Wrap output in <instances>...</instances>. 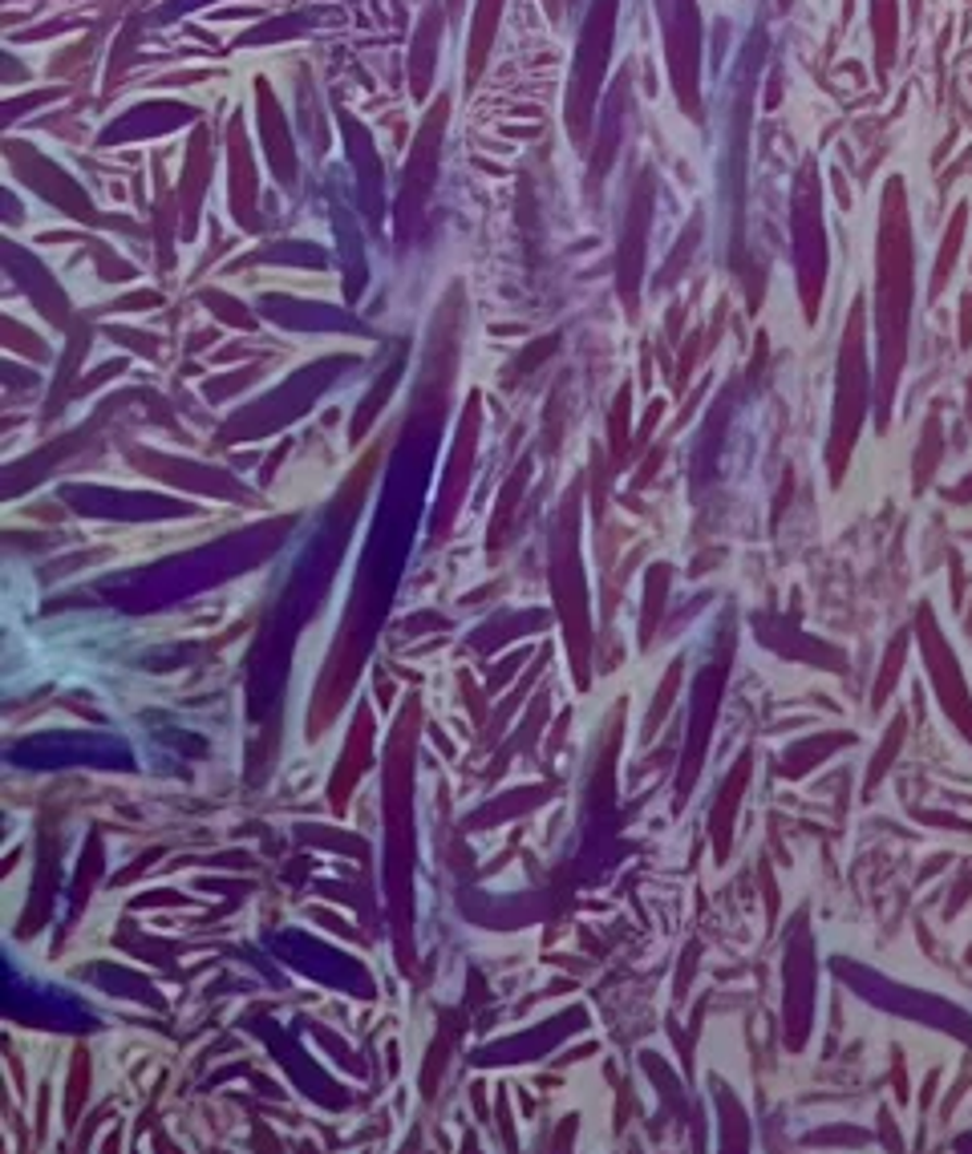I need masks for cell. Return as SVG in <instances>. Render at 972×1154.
<instances>
[{"instance_id":"cell-4","label":"cell","mask_w":972,"mask_h":1154,"mask_svg":"<svg viewBox=\"0 0 972 1154\" xmlns=\"http://www.w3.org/2000/svg\"><path fill=\"white\" fill-rule=\"evenodd\" d=\"M499 16H502V0H478L474 4V25H471V53H466V86L478 81L486 58H490V45L499 33Z\"/></svg>"},{"instance_id":"cell-6","label":"cell","mask_w":972,"mask_h":1154,"mask_svg":"<svg viewBox=\"0 0 972 1154\" xmlns=\"http://www.w3.org/2000/svg\"><path fill=\"white\" fill-rule=\"evenodd\" d=\"M446 9H450V13H458V9H462V0H446Z\"/></svg>"},{"instance_id":"cell-2","label":"cell","mask_w":972,"mask_h":1154,"mask_svg":"<svg viewBox=\"0 0 972 1154\" xmlns=\"http://www.w3.org/2000/svg\"><path fill=\"white\" fill-rule=\"evenodd\" d=\"M664 9V33H669V61H673V81L677 93H685V102L693 98L697 86V16H693V0H661Z\"/></svg>"},{"instance_id":"cell-5","label":"cell","mask_w":972,"mask_h":1154,"mask_svg":"<svg viewBox=\"0 0 972 1154\" xmlns=\"http://www.w3.org/2000/svg\"><path fill=\"white\" fill-rule=\"evenodd\" d=\"M871 33H875L880 65H887L896 53V0H871Z\"/></svg>"},{"instance_id":"cell-3","label":"cell","mask_w":972,"mask_h":1154,"mask_svg":"<svg viewBox=\"0 0 972 1154\" xmlns=\"http://www.w3.org/2000/svg\"><path fill=\"white\" fill-rule=\"evenodd\" d=\"M438 33H443V9L429 4L418 29H413V49H410V74H413V93L422 98L434 81V61H438Z\"/></svg>"},{"instance_id":"cell-1","label":"cell","mask_w":972,"mask_h":1154,"mask_svg":"<svg viewBox=\"0 0 972 1154\" xmlns=\"http://www.w3.org/2000/svg\"><path fill=\"white\" fill-rule=\"evenodd\" d=\"M612 25H616V0H596L588 21H584V33H580V53H575V74H572V126L575 130H580V118H588V105H591V98H596L600 74H605Z\"/></svg>"}]
</instances>
